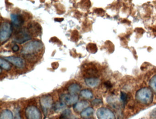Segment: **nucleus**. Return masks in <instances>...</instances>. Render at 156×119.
I'll return each mask as SVG.
<instances>
[{"instance_id": "obj_1", "label": "nucleus", "mask_w": 156, "mask_h": 119, "mask_svg": "<svg viewBox=\"0 0 156 119\" xmlns=\"http://www.w3.org/2000/svg\"><path fill=\"white\" fill-rule=\"evenodd\" d=\"M43 47V44L41 41L34 40L24 45L21 53L30 59L33 58L36 54L41 52Z\"/></svg>"}, {"instance_id": "obj_2", "label": "nucleus", "mask_w": 156, "mask_h": 119, "mask_svg": "<svg viewBox=\"0 0 156 119\" xmlns=\"http://www.w3.org/2000/svg\"><path fill=\"white\" fill-rule=\"evenodd\" d=\"M136 98L138 101L145 104L151 103L153 99V93L151 89L148 88H143L137 91Z\"/></svg>"}, {"instance_id": "obj_3", "label": "nucleus", "mask_w": 156, "mask_h": 119, "mask_svg": "<svg viewBox=\"0 0 156 119\" xmlns=\"http://www.w3.org/2000/svg\"><path fill=\"white\" fill-rule=\"evenodd\" d=\"M32 38L31 34L29 29L26 28H22L19 29L14 35L13 40L20 44L25 43Z\"/></svg>"}, {"instance_id": "obj_4", "label": "nucleus", "mask_w": 156, "mask_h": 119, "mask_svg": "<svg viewBox=\"0 0 156 119\" xmlns=\"http://www.w3.org/2000/svg\"><path fill=\"white\" fill-rule=\"evenodd\" d=\"M12 26L8 22L2 23L0 27V38L2 42H4L9 38L12 33Z\"/></svg>"}, {"instance_id": "obj_5", "label": "nucleus", "mask_w": 156, "mask_h": 119, "mask_svg": "<svg viewBox=\"0 0 156 119\" xmlns=\"http://www.w3.org/2000/svg\"><path fill=\"white\" fill-rule=\"evenodd\" d=\"M79 99V97L76 94H62L60 97L61 102L65 105L71 106L76 103Z\"/></svg>"}, {"instance_id": "obj_6", "label": "nucleus", "mask_w": 156, "mask_h": 119, "mask_svg": "<svg viewBox=\"0 0 156 119\" xmlns=\"http://www.w3.org/2000/svg\"><path fill=\"white\" fill-rule=\"evenodd\" d=\"M40 103L44 113L46 115L48 110L53 106V99L50 95H44L41 98Z\"/></svg>"}, {"instance_id": "obj_7", "label": "nucleus", "mask_w": 156, "mask_h": 119, "mask_svg": "<svg viewBox=\"0 0 156 119\" xmlns=\"http://www.w3.org/2000/svg\"><path fill=\"white\" fill-rule=\"evenodd\" d=\"M27 119H41V114L38 108L35 106H29L25 110Z\"/></svg>"}, {"instance_id": "obj_8", "label": "nucleus", "mask_w": 156, "mask_h": 119, "mask_svg": "<svg viewBox=\"0 0 156 119\" xmlns=\"http://www.w3.org/2000/svg\"><path fill=\"white\" fill-rule=\"evenodd\" d=\"M98 119H115V116L112 111L106 108H101L97 111Z\"/></svg>"}, {"instance_id": "obj_9", "label": "nucleus", "mask_w": 156, "mask_h": 119, "mask_svg": "<svg viewBox=\"0 0 156 119\" xmlns=\"http://www.w3.org/2000/svg\"><path fill=\"white\" fill-rule=\"evenodd\" d=\"M4 59L19 68H23L25 67V60L20 57L11 56L5 57Z\"/></svg>"}, {"instance_id": "obj_10", "label": "nucleus", "mask_w": 156, "mask_h": 119, "mask_svg": "<svg viewBox=\"0 0 156 119\" xmlns=\"http://www.w3.org/2000/svg\"><path fill=\"white\" fill-rule=\"evenodd\" d=\"M11 18L12 24L17 27L21 26L23 24L24 22V18L22 16L18 14H12L11 15Z\"/></svg>"}, {"instance_id": "obj_11", "label": "nucleus", "mask_w": 156, "mask_h": 119, "mask_svg": "<svg viewBox=\"0 0 156 119\" xmlns=\"http://www.w3.org/2000/svg\"><path fill=\"white\" fill-rule=\"evenodd\" d=\"M85 81L87 86L91 88H95L99 85L100 80L97 78H85Z\"/></svg>"}, {"instance_id": "obj_12", "label": "nucleus", "mask_w": 156, "mask_h": 119, "mask_svg": "<svg viewBox=\"0 0 156 119\" xmlns=\"http://www.w3.org/2000/svg\"><path fill=\"white\" fill-rule=\"evenodd\" d=\"M88 105H89V103L88 102L86 101H82L80 102L77 103H76L74 106V109L76 111L78 112H82L83 110L87 108Z\"/></svg>"}, {"instance_id": "obj_13", "label": "nucleus", "mask_w": 156, "mask_h": 119, "mask_svg": "<svg viewBox=\"0 0 156 119\" xmlns=\"http://www.w3.org/2000/svg\"><path fill=\"white\" fill-rule=\"evenodd\" d=\"M28 29L31 34L34 33L38 34L41 31V25L37 23H32L29 24Z\"/></svg>"}, {"instance_id": "obj_14", "label": "nucleus", "mask_w": 156, "mask_h": 119, "mask_svg": "<svg viewBox=\"0 0 156 119\" xmlns=\"http://www.w3.org/2000/svg\"><path fill=\"white\" fill-rule=\"evenodd\" d=\"M81 87L79 84L77 83H73L71 84L68 88V90L70 94H76L79 92L81 89Z\"/></svg>"}, {"instance_id": "obj_15", "label": "nucleus", "mask_w": 156, "mask_h": 119, "mask_svg": "<svg viewBox=\"0 0 156 119\" xmlns=\"http://www.w3.org/2000/svg\"><path fill=\"white\" fill-rule=\"evenodd\" d=\"M94 110L91 107H87L81 112V116L83 118L90 117L94 114Z\"/></svg>"}, {"instance_id": "obj_16", "label": "nucleus", "mask_w": 156, "mask_h": 119, "mask_svg": "<svg viewBox=\"0 0 156 119\" xmlns=\"http://www.w3.org/2000/svg\"><path fill=\"white\" fill-rule=\"evenodd\" d=\"M13 115L12 113L8 110H3L1 114V119H12Z\"/></svg>"}, {"instance_id": "obj_17", "label": "nucleus", "mask_w": 156, "mask_h": 119, "mask_svg": "<svg viewBox=\"0 0 156 119\" xmlns=\"http://www.w3.org/2000/svg\"><path fill=\"white\" fill-rule=\"evenodd\" d=\"M86 49L88 52L91 54H95L98 51V48L96 45L94 43H89L86 47Z\"/></svg>"}, {"instance_id": "obj_18", "label": "nucleus", "mask_w": 156, "mask_h": 119, "mask_svg": "<svg viewBox=\"0 0 156 119\" xmlns=\"http://www.w3.org/2000/svg\"><path fill=\"white\" fill-rule=\"evenodd\" d=\"M0 66H1V68L8 70H9L11 68L10 65L7 61V60L4 59H2V58L0 59Z\"/></svg>"}, {"instance_id": "obj_19", "label": "nucleus", "mask_w": 156, "mask_h": 119, "mask_svg": "<svg viewBox=\"0 0 156 119\" xmlns=\"http://www.w3.org/2000/svg\"><path fill=\"white\" fill-rule=\"evenodd\" d=\"M80 94L82 97L86 99H90L93 97V94L92 92L88 89H84L81 91Z\"/></svg>"}, {"instance_id": "obj_20", "label": "nucleus", "mask_w": 156, "mask_h": 119, "mask_svg": "<svg viewBox=\"0 0 156 119\" xmlns=\"http://www.w3.org/2000/svg\"><path fill=\"white\" fill-rule=\"evenodd\" d=\"M72 111L69 109H66L62 113L61 115V119H72Z\"/></svg>"}, {"instance_id": "obj_21", "label": "nucleus", "mask_w": 156, "mask_h": 119, "mask_svg": "<svg viewBox=\"0 0 156 119\" xmlns=\"http://www.w3.org/2000/svg\"><path fill=\"white\" fill-rule=\"evenodd\" d=\"M149 85L152 90L156 94V75H154L149 81Z\"/></svg>"}, {"instance_id": "obj_22", "label": "nucleus", "mask_w": 156, "mask_h": 119, "mask_svg": "<svg viewBox=\"0 0 156 119\" xmlns=\"http://www.w3.org/2000/svg\"><path fill=\"white\" fill-rule=\"evenodd\" d=\"M65 105L64 103L60 102L56 103L55 104V105L53 106V108L55 111H58L62 110V108L65 107Z\"/></svg>"}, {"instance_id": "obj_23", "label": "nucleus", "mask_w": 156, "mask_h": 119, "mask_svg": "<svg viewBox=\"0 0 156 119\" xmlns=\"http://www.w3.org/2000/svg\"><path fill=\"white\" fill-rule=\"evenodd\" d=\"M127 95L125 92H121L120 93V99L124 103H126L127 101Z\"/></svg>"}, {"instance_id": "obj_24", "label": "nucleus", "mask_w": 156, "mask_h": 119, "mask_svg": "<svg viewBox=\"0 0 156 119\" xmlns=\"http://www.w3.org/2000/svg\"><path fill=\"white\" fill-rule=\"evenodd\" d=\"M78 31L76 30H74L73 31L72 33V39L74 41H77L78 39Z\"/></svg>"}, {"instance_id": "obj_25", "label": "nucleus", "mask_w": 156, "mask_h": 119, "mask_svg": "<svg viewBox=\"0 0 156 119\" xmlns=\"http://www.w3.org/2000/svg\"><path fill=\"white\" fill-rule=\"evenodd\" d=\"M102 103V101L100 99H96L92 102V104L94 106H98Z\"/></svg>"}, {"instance_id": "obj_26", "label": "nucleus", "mask_w": 156, "mask_h": 119, "mask_svg": "<svg viewBox=\"0 0 156 119\" xmlns=\"http://www.w3.org/2000/svg\"><path fill=\"white\" fill-rule=\"evenodd\" d=\"M151 117L153 119H156V108L152 110L150 114Z\"/></svg>"}, {"instance_id": "obj_27", "label": "nucleus", "mask_w": 156, "mask_h": 119, "mask_svg": "<svg viewBox=\"0 0 156 119\" xmlns=\"http://www.w3.org/2000/svg\"><path fill=\"white\" fill-rule=\"evenodd\" d=\"M12 49L14 52H17V51H19V49H20V48H19V46L18 45H15L12 47Z\"/></svg>"}, {"instance_id": "obj_28", "label": "nucleus", "mask_w": 156, "mask_h": 119, "mask_svg": "<svg viewBox=\"0 0 156 119\" xmlns=\"http://www.w3.org/2000/svg\"><path fill=\"white\" fill-rule=\"evenodd\" d=\"M105 84L107 88H110L112 87V85L109 81H106V82H105Z\"/></svg>"}, {"instance_id": "obj_29", "label": "nucleus", "mask_w": 156, "mask_h": 119, "mask_svg": "<svg viewBox=\"0 0 156 119\" xmlns=\"http://www.w3.org/2000/svg\"><path fill=\"white\" fill-rule=\"evenodd\" d=\"M95 12L97 13H102L103 12H104V10L102 9H97L96 10H95Z\"/></svg>"}, {"instance_id": "obj_30", "label": "nucleus", "mask_w": 156, "mask_h": 119, "mask_svg": "<svg viewBox=\"0 0 156 119\" xmlns=\"http://www.w3.org/2000/svg\"><path fill=\"white\" fill-rule=\"evenodd\" d=\"M54 20H55V21H56V22H62V21L63 20H64V18H58V17H57V18H55Z\"/></svg>"}]
</instances>
